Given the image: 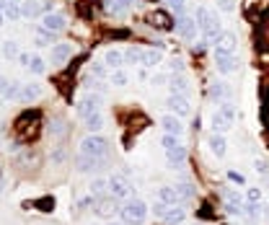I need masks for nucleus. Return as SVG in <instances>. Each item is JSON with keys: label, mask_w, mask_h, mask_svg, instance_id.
I'll list each match as a JSON object with an SVG mask.
<instances>
[{"label": "nucleus", "mask_w": 269, "mask_h": 225, "mask_svg": "<svg viewBox=\"0 0 269 225\" xmlns=\"http://www.w3.org/2000/svg\"><path fill=\"white\" fill-rule=\"evenodd\" d=\"M218 111H220V114L233 125V119H235V106H233V101H230V98H228V101H220V109H218Z\"/></svg>", "instance_id": "31"}, {"label": "nucleus", "mask_w": 269, "mask_h": 225, "mask_svg": "<svg viewBox=\"0 0 269 225\" xmlns=\"http://www.w3.org/2000/svg\"><path fill=\"white\" fill-rule=\"evenodd\" d=\"M54 42V31H49V29H39L37 31V44H39V47H47V44H52Z\"/></svg>", "instance_id": "32"}, {"label": "nucleus", "mask_w": 269, "mask_h": 225, "mask_svg": "<svg viewBox=\"0 0 269 225\" xmlns=\"http://www.w3.org/2000/svg\"><path fill=\"white\" fill-rule=\"evenodd\" d=\"M18 62L24 65V67H29V62H31V54H26V52H21V54H18Z\"/></svg>", "instance_id": "51"}, {"label": "nucleus", "mask_w": 269, "mask_h": 225, "mask_svg": "<svg viewBox=\"0 0 269 225\" xmlns=\"http://www.w3.org/2000/svg\"><path fill=\"white\" fill-rule=\"evenodd\" d=\"M70 54H73V47L70 44H65V42H60V44H54L52 47V62H65Z\"/></svg>", "instance_id": "21"}, {"label": "nucleus", "mask_w": 269, "mask_h": 225, "mask_svg": "<svg viewBox=\"0 0 269 225\" xmlns=\"http://www.w3.org/2000/svg\"><path fill=\"white\" fill-rule=\"evenodd\" d=\"M218 5H220V10H225V13H230V10L235 8L233 0H218Z\"/></svg>", "instance_id": "46"}, {"label": "nucleus", "mask_w": 269, "mask_h": 225, "mask_svg": "<svg viewBox=\"0 0 269 225\" xmlns=\"http://www.w3.org/2000/svg\"><path fill=\"white\" fill-rule=\"evenodd\" d=\"M207 145H210L212 155H218V158H223V155H225V137H223L220 132H212L210 137H207Z\"/></svg>", "instance_id": "19"}, {"label": "nucleus", "mask_w": 269, "mask_h": 225, "mask_svg": "<svg viewBox=\"0 0 269 225\" xmlns=\"http://www.w3.org/2000/svg\"><path fill=\"white\" fill-rule=\"evenodd\" d=\"M194 18H197V26H199V31H202V37H205V42H207V44H210V42L215 44V39L223 34V31H220V26H223L220 16L215 13V10L199 5L197 13H194Z\"/></svg>", "instance_id": "1"}, {"label": "nucleus", "mask_w": 269, "mask_h": 225, "mask_svg": "<svg viewBox=\"0 0 269 225\" xmlns=\"http://www.w3.org/2000/svg\"><path fill=\"white\" fill-rule=\"evenodd\" d=\"M166 161H168V168H181L186 163V148H184V145H179V148L168 150L166 153Z\"/></svg>", "instance_id": "16"}, {"label": "nucleus", "mask_w": 269, "mask_h": 225, "mask_svg": "<svg viewBox=\"0 0 269 225\" xmlns=\"http://www.w3.org/2000/svg\"><path fill=\"white\" fill-rule=\"evenodd\" d=\"M176 192H179V197H181V199H192L194 197V189L189 186V184H179Z\"/></svg>", "instance_id": "39"}, {"label": "nucleus", "mask_w": 269, "mask_h": 225, "mask_svg": "<svg viewBox=\"0 0 269 225\" xmlns=\"http://www.w3.org/2000/svg\"><path fill=\"white\" fill-rule=\"evenodd\" d=\"M81 153L86 155H96V158H106L109 155V142L101 137L98 132H88L81 140Z\"/></svg>", "instance_id": "3"}, {"label": "nucleus", "mask_w": 269, "mask_h": 225, "mask_svg": "<svg viewBox=\"0 0 269 225\" xmlns=\"http://www.w3.org/2000/svg\"><path fill=\"white\" fill-rule=\"evenodd\" d=\"M166 106L171 109L176 117H189V114H192V104H189V98L181 96V93H171L168 101H166Z\"/></svg>", "instance_id": "9"}, {"label": "nucleus", "mask_w": 269, "mask_h": 225, "mask_svg": "<svg viewBox=\"0 0 269 225\" xmlns=\"http://www.w3.org/2000/svg\"><path fill=\"white\" fill-rule=\"evenodd\" d=\"M21 13H24V18L44 16L47 13V3H44V0H24V3H21Z\"/></svg>", "instance_id": "11"}, {"label": "nucleus", "mask_w": 269, "mask_h": 225, "mask_svg": "<svg viewBox=\"0 0 269 225\" xmlns=\"http://www.w3.org/2000/svg\"><path fill=\"white\" fill-rule=\"evenodd\" d=\"M42 26L57 34V31H62V29L67 26V21H65V16H62V13H52V10H47V13L42 16Z\"/></svg>", "instance_id": "12"}, {"label": "nucleus", "mask_w": 269, "mask_h": 225, "mask_svg": "<svg viewBox=\"0 0 269 225\" xmlns=\"http://www.w3.org/2000/svg\"><path fill=\"white\" fill-rule=\"evenodd\" d=\"M168 207H171V205H166V202L155 199V202H153V212H155V218H163L166 212H168Z\"/></svg>", "instance_id": "40"}, {"label": "nucleus", "mask_w": 269, "mask_h": 225, "mask_svg": "<svg viewBox=\"0 0 269 225\" xmlns=\"http://www.w3.org/2000/svg\"><path fill=\"white\" fill-rule=\"evenodd\" d=\"M104 65H106V62H93V65H91V70H93L96 78H104V75H106V67H104Z\"/></svg>", "instance_id": "42"}, {"label": "nucleus", "mask_w": 269, "mask_h": 225, "mask_svg": "<svg viewBox=\"0 0 269 225\" xmlns=\"http://www.w3.org/2000/svg\"><path fill=\"white\" fill-rule=\"evenodd\" d=\"M5 16H8V21H18V18H24V13H21V5L13 3V0H8V5H5Z\"/></svg>", "instance_id": "33"}, {"label": "nucleus", "mask_w": 269, "mask_h": 225, "mask_svg": "<svg viewBox=\"0 0 269 225\" xmlns=\"http://www.w3.org/2000/svg\"><path fill=\"white\" fill-rule=\"evenodd\" d=\"M104 62H106V67H111V70H119V67H125L127 62H125V52L122 49H106V54H104Z\"/></svg>", "instance_id": "15"}, {"label": "nucleus", "mask_w": 269, "mask_h": 225, "mask_svg": "<svg viewBox=\"0 0 269 225\" xmlns=\"http://www.w3.org/2000/svg\"><path fill=\"white\" fill-rule=\"evenodd\" d=\"M235 44H238L235 34L233 31H223L220 37L215 39V57H230V54H235Z\"/></svg>", "instance_id": "6"}, {"label": "nucleus", "mask_w": 269, "mask_h": 225, "mask_svg": "<svg viewBox=\"0 0 269 225\" xmlns=\"http://www.w3.org/2000/svg\"><path fill=\"white\" fill-rule=\"evenodd\" d=\"M29 70H31V73H37V75H42L44 70H47V65H44V60H42V57H31Z\"/></svg>", "instance_id": "37"}, {"label": "nucleus", "mask_w": 269, "mask_h": 225, "mask_svg": "<svg viewBox=\"0 0 269 225\" xmlns=\"http://www.w3.org/2000/svg\"><path fill=\"white\" fill-rule=\"evenodd\" d=\"M197 18H192L186 13V10H181V13H176V34H181V37L186 39H194L197 37Z\"/></svg>", "instance_id": "7"}, {"label": "nucleus", "mask_w": 269, "mask_h": 225, "mask_svg": "<svg viewBox=\"0 0 269 225\" xmlns=\"http://www.w3.org/2000/svg\"><path fill=\"white\" fill-rule=\"evenodd\" d=\"M228 179H230L233 184H246V179H243L238 171H230V174H228Z\"/></svg>", "instance_id": "48"}, {"label": "nucleus", "mask_w": 269, "mask_h": 225, "mask_svg": "<svg viewBox=\"0 0 269 225\" xmlns=\"http://www.w3.org/2000/svg\"><path fill=\"white\" fill-rule=\"evenodd\" d=\"M168 88H171V93H181V96H186V93H189V81H186L184 75H174L171 83H168Z\"/></svg>", "instance_id": "23"}, {"label": "nucleus", "mask_w": 269, "mask_h": 225, "mask_svg": "<svg viewBox=\"0 0 269 225\" xmlns=\"http://www.w3.org/2000/svg\"><path fill=\"white\" fill-rule=\"evenodd\" d=\"M83 122H86V130H88V132H98L101 127H104V117H101V111H98V114L86 117Z\"/></svg>", "instance_id": "30"}, {"label": "nucleus", "mask_w": 269, "mask_h": 225, "mask_svg": "<svg viewBox=\"0 0 269 225\" xmlns=\"http://www.w3.org/2000/svg\"><path fill=\"white\" fill-rule=\"evenodd\" d=\"M21 86L24 83H18V81H13V83H8V88H5V93H3V98H18V93H21Z\"/></svg>", "instance_id": "36"}, {"label": "nucleus", "mask_w": 269, "mask_h": 225, "mask_svg": "<svg viewBox=\"0 0 269 225\" xmlns=\"http://www.w3.org/2000/svg\"><path fill=\"white\" fill-rule=\"evenodd\" d=\"M210 125H212V132H220V135L230 130V122L223 117L220 111H215V114H212V122H210Z\"/></svg>", "instance_id": "24"}, {"label": "nucleus", "mask_w": 269, "mask_h": 225, "mask_svg": "<svg viewBox=\"0 0 269 225\" xmlns=\"http://www.w3.org/2000/svg\"><path fill=\"white\" fill-rule=\"evenodd\" d=\"M119 215H122V223H127V225H142L148 220V205L142 199H127L122 205Z\"/></svg>", "instance_id": "2"}, {"label": "nucleus", "mask_w": 269, "mask_h": 225, "mask_svg": "<svg viewBox=\"0 0 269 225\" xmlns=\"http://www.w3.org/2000/svg\"><path fill=\"white\" fill-rule=\"evenodd\" d=\"M75 111H78V117H81V119L91 117V114H98V111H101V93H86L75 104Z\"/></svg>", "instance_id": "5"}, {"label": "nucleus", "mask_w": 269, "mask_h": 225, "mask_svg": "<svg viewBox=\"0 0 269 225\" xmlns=\"http://www.w3.org/2000/svg\"><path fill=\"white\" fill-rule=\"evenodd\" d=\"M104 163H106V158H96V155H86V153H81L75 158V168H78V171H83V174L96 171V168H101Z\"/></svg>", "instance_id": "10"}, {"label": "nucleus", "mask_w": 269, "mask_h": 225, "mask_svg": "<svg viewBox=\"0 0 269 225\" xmlns=\"http://www.w3.org/2000/svg\"><path fill=\"white\" fill-rule=\"evenodd\" d=\"M96 202V197L91 194V197H83V199H78V210H88Z\"/></svg>", "instance_id": "43"}, {"label": "nucleus", "mask_w": 269, "mask_h": 225, "mask_svg": "<svg viewBox=\"0 0 269 225\" xmlns=\"http://www.w3.org/2000/svg\"><path fill=\"white\" fill-rule=\"evenodd\" d=\"M163 60V52L161 49H145V57H142V65H148V67H155Z\"/></svg>", "instance_id": "29"}, {"label": "nucleus", "mask_w": 269, "mask_h": 225, "mask_svg": "<svg viewBox=\"0 0 269 225\" xmlns=\"http://www.w3.org/2000/svg\"><path fill=\"white\" fill-rule=\"evenodd\" d=\"M168 67H171L174 73H181V70H184V62H181V60L176 57V60H171V62H168Z\"/></svg>", "instance_id": "47"}, {"label": "nucleus", "mask_w": 269, "mask_h": 225, "mask_svg": "<svg viewBox=\"0 0 269 225\" xmlns=\"http://www.w3.org/2000/svg\"><path fill=\"white\" fill-rule=\"evenodd\" d=\"M13 3H24V0H13Z\"/></svg>", "instance_id": "58"}, {"label": "nucleus", "mask_w": 269, "mask_h": 225, "mask_svg": "<svg viewBox=\"0 0 269 225\" xmlns=\"http://www.w3.org/2000/svg\"><path fill=\"white\" fill-rule=\"evenodd\" d=\"M223 197H225V202H235V205H241L243 197L235 192V189H223Z\"/></svg>", "instance_id": "38"}, {"label": "nucleus", "mask_w": 269, "mask_h": 225, "mask_svg": "<svg viewBox=\"0 0 269 225\" xmlns=\"http://www.w3.org/2000/svg\"><path fill=\"white\" fill-rule=\"evenodd\" d=\"M18 54H21L18 44H16L13 39H5V42H3V57H5V60H18Z\"/></svg>", "instance_id": "26"}, {"label": "nucleus", "mask_w": 269, "mask_h": 225, "mask_svg": "<svg viewBox=\"0 0 269 225\" xmlns=\"http://www.w3.org/2000/svg\"><path fill=\"white\" fill-rule=\"evenodd\" d=\"M132 8V0H106V10L114 16H122Z\"/></svg>", "instance_id": "22"}, {"label": "nucleus", "mask_w": 269, "mask_h": 225, "mask_svg": "<svg viewBox=\"0 0 269 225\" xmlns=\"http://www.w3.org/2000/svg\"><path fill=\"white\" fill-rule=\"evenodd\" d=\"M142 57H145V49H140V47L125 49V62L127 65H137V62H142Z\"/></svg>", "instance_id": "27"}, {"label": "nucleus", "mask_w": 269, "mask_h": 225, "mask_svg": "<svg viewBox=\"0 0 269 225\" xmlns=\"http://www.w3.org/2000/svg\"><path fill=\"white\" fill-rule=\"evenodd\" d=\"M150 83H153V86H163V83H166V75H161V73H155V75L150 78Z\"/></svg>", "instance_id": "50"}, {"label": "nucleus", "mask_w": 269, "mask_h": 225, "mask_svg": "<svg viewBox=\"0 0 269 225\" xmlns=\"http://www.w3.org/2000/svg\"><path fill=\"white\" fill-rule=\"evenodd\" d=\"M119 199L117 197H109V199H96V215L98 218H104V220H114V215L119 212Z\"/></svg>", "instance_id": "8"}, {"label": "nucleus", "mask_w": 269, "mask_h": 225, "mask_svg": "<svg viewBox=\"0 0 269 225\" xmlns=\"http://www.w3.org/2000/svg\"><path fill=\"white\" fill-rule=\"evenodd\" d=\"M161 145H163V150L168 153V150H174V148H179V145H181V142H179V137H176V135H163V137H161Z\"/></svg>", "instance_id": "35"}, {"label": "nucleus", "mask_w": 269, "mask_h": 225, "mask_svg": "<svg viewBox=\"0 0 269 225\" xmlns=\"http://www.w3.org/2000/svg\"><path fill=\"white\" fill-rule=\"evenodd\" d=\"M5 21H8V16H5V8H3V5H0V26H3V24H5Z\"/></svg>", "instance_id": "56"}, {"label": "nucleus", "mask_w": 269, "mask_h": 225, "mask_svg": "<svg viewBox=\"0 0 269 225\" xmlns=\"http://www.w3.org/2000/svg\"><path fill=\"white\" fill-rule=\"evenodd\" d=\"M109 194L127 202V199H132V194H134V186L130 184V179H127L125 174H114V176H109Z\"/></svg>", "instance_id": "4"}, {"label": "nucleus", "mask_w": 269, "mask_h": 225, "mask_svg": "<svg viewBox=\"0 0 269 225\" xmlns=\"http://www.w3.org/2000/svg\"><path fill=\"white\" fill-rule=\"evenodd\" d=\"M207 93H210V98H215V101H228L230 98V88L223 81H215V83H210Z\"/></svg>", "instance_id": "18"}, {"label": "nucleus", "mask_w": 269, "mask_h": 225, "mask_svg": "<svg viewBox=\"0 0 269 225\" xmlns=\"http://www.w3.org/2000/svg\"><path fill=\"white\" fill-rule=\"evenodd\" d=\"M225 212H228V215H241V205H235V202H225Z\"/></svg>", "instance_id": "44"}, {"label": "nucleus", "mask_w": 269, "mask_h": 225, "mask_svg": "<svg viewBox=\"0 0 269 225\" xmlns=\"http://www.w3.org/2000/svg\"><path fill=\"white\" fill-rule=\"evenodd\" d=\"M88 189H91V194L98 199V197L104 194V192H109V179H93V181H91V186H88Z\"/></svg>", "instance_id": "28"}, {"label": "nucleus", "mask_w": 269, "mask_h": 225, "mask_svg": "<svg viewBox=\"0 0 269 225\" xmlns=\"http://www.w3.org/2000/svg\"><path fill=\"white\" fill-rule=\"evenodd\" d=\"M254 168H256V171H259V174H267V171H269L267 161H254Z\"/></svg>", "instance_id": "49"}, {"label": "nucleus", "mask_w": 269, "mask_h": 225, "mask_svg": "<svg viewBox=\"0 0 269 225\" xmlns=\"http://www.w3.org/2000/svg\"><path fill=\"white\" fill-rule=\"evenodd\" d=\"M155 199L166 202V205H179V202H181V197H179V192H176V186H158Z\"/></svg>", "instance_id": "17"}, {"label": "nucleus", "mask_w": 269, "mask_h": 225, "mask_svg": "<svg viewBox=\"0 0 269 225\" xmlns=\"http://www.w3.org/2000/svg\"><path fill=\"white\" fill-rule=\"evenodd\" d=\"M218 60V70L220 73H233L235 70V67H238V60H235V54H230V57H215Z\"/></svg>", "instance_id": "25"}, {"label": "nucleus", "mask_w": 269, "mask_h": 225, "mask_svg": "<svg viewBox=\"0 0 269 225\" xmlns=\"http://www.w3.org/2000/svg\"><path fill=\"white\" fill-rule=\"evenodd\" d=\"M109 81L114 83V86H127V83H130V75H127L125 70H122V67H119V70H111Z\"/></svg>", "instance_id": "34"}, {"label": "nucleus", "mask_w": 269, "mask_h": 225, "mask_svg": "<svg viewBox=\"0 0 269 225\" xmlns=\"http://www.w3.org/2000/svg\"><path fill=\"white\" fill-rule=\"evenodd\" d=\"M62 158H65V153H62V150H57V153L52 155V161H54V163H62Z\"/></svg>", "instance_id": "55"}, {"label": "nucleus", "mask_w": 269, "mask_h": 225, "mask_svg": "<svg viewBox=\"0 0 269 225\" xmlns=\"http://www.w3.org/2000/svg\"><path fill=\"white\" fill-rule=\"evenodd\" d=\"M150 21H153V24H155V21H158L161 26H166V16H163V13H155V16H153Z\"/></svg>", "instance_id": "53"}, {"label": "nucleus", "mask_w": 269, "mask_h": 225, "mask_svg": "<svg viewBox=\"0 0 269 225\" xmlns=\"http://www.w3.org/2000/svg\"><path fill=\"white\" fill-rule=\"evenodd\" d=\"M246 199H249V202H254V205H259V202H262V189L251 186L249 192H246Z\"/></svg>", "instance_id": "41"}, {"label": "nucleus", "mask_w": 269, "mask_h": 225, "mask_svg": "<svg viewBox=\"0 0 269 225\" xmlns=\"http://www.w3.org/2000/svg\"><path fill=\"white\" fill-rule=\"evenodd\" d=\"M161 220H163L166 225H181V223L186 220V210L179 207V205H171V207H168V212H166Z\"/></svg>", "instance_id": "14"}, {"label": "nucleus", "mask_w": 269, "mask_h": 225, "mask_svg": "<svg viewBox=\"0 0 269 225\" xmlns=\"http://www.w3.org/2000/svg\"><path fill=\"white\" fill-rule=\"evenodd\" d=\"M166 3L171 5V8L176 10V13H181V10H184V3H186V0H166Z\"/></svg>", "instance_id": "45"}, {"label": "nucleus", "mask_w": 269, "mask_h": 225, "mask_svg": "<svg viewBox=\"0 0 269 225\" xmlns=\"http://www.w3.org/2000/svg\"><path fill=\"white\" fill-rule=\"evenodd\" d=\"M39 96H42V88H39L37 83H24V86H21L18 98L24 101V104H31V101H37Z\"/></svg>", "instance_id": "20"}, {"label": "nucleus", "mask_w": 269, "mask_h": 225, "mask_svg": "<svg viewBox=\"0 0 269 225\" xmlns=\"http://www.w3.org/2000/svg\"><path fill=\"white\" fill-rule=\"evenodd\" d=\"M106 225H127V223H122V220H119V223H117V220H109Z\"/></svg>", "instance_id": "57"}, {"label": "nucleus", "mask_w": 269, "mask_h": 225, "mask_svg": "<svg viewBox=\"0 0 269 225\" xmlns=\"http://www.w3.org/2000/svg\"><path fill=\"white\" fill-rule=\"evenodd\" d=\"M8 83H10V81H8V78H3V75H0V96H3V93H5V88H8Z\"/></svg>", "instance_id": "52"}, {"label": "nucleus", "mask_w": 269, "mask_h": 225, "mask_svg": "<svg viewBox=\"0 0 269 225\" xmlns=\"http://www.w3.org/2000/svg\"><path fill=\"white\" fill-rule=\"evenodd\" d=\"M52 130L57 132V135H62V132H65V127H62V122H60V119H57V122H54V125H52Z\"/></svg>", "instance_id": "54"}, {"label": "nucleus", "mask_w": 269, "mask_h": 225, "mask_svg": "<svg viewBox=\"0 0 269 225\" xmlns=\"http://www.w3.org/2000/svg\"><path fill=\"white\" fill-rule=\"evenodd\" d=\"M161 127H163V132H168V135H176V137H181V135H184L181 117H176V114H166V117L161 119Z\"/></svg>", "instance_id": "13"}]
</instances>
